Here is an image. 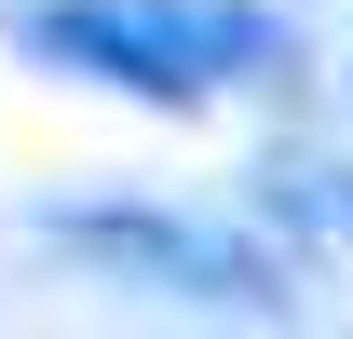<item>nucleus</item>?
Returning <instances> with one entry per match:
<instances>
[{
  "label": "nucleus",
  "mask_w": 353,
  "mask_h": 339,
  "mask_svg": "<svg viewBox=\"0 0 353 339\" xmlns=\"http://www.w3.org/2000/svg\"><path fill=\"white\" fill-rule=\"evenodd\" d=\"M14 41L68 82L136 95V109H204L218 82H285L299 68V28L272 0H28Z\"/></svg>",
  "instance_id": "1"
},
{
  "label": "nucleus",
  "mask_w": 353,
  "mask_h": 339,
  "mask_svg": "<svg viewBox=\"0 0 353 339\" xmlns=\"http://www.w3.org/2000/svg\"><path fill=\"white\" fill-rule=\"evenodd\" d=\"M54 245L109 258V271L190 298V312H272V298H285V258H272V245L204 231V217H163V204H68V217H54Z\"/></svg>",
  "instance_id": "2"
},
{
  "label": "nucleus",
  "mask_w": 353,
  "mask_h": 339,
  "mask_svg": "<svg viewBox=\"0 0 353 339\" xmlns=\"http://www.w3.org/2000/svg\"><path fill=\"white\" fill-rule=\"evenodd\" d=\"M259 204L285 217L299 245H353V176H340V163H299V150H285V163L259 176Z\"/></svg>",
  "instance_id": "3"
}]
</instances>
